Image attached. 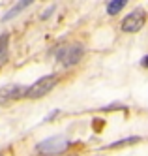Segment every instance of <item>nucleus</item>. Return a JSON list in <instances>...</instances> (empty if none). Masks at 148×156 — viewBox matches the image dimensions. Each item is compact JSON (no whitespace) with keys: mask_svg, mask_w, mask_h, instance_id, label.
Here are the masks:
<instances>
[{"mask_svg":"<svg viewBox=\"0 0 148 156\" xmlns=\"http://www.w3.org/2000/svg\"><path fill=\"white\" fill-rule=\"evenodd\" d=\"M141 141V137H126V139H120V141H115V143H111L107 149H116V147H122V145H133V143H137Z\"/></svg>","mask_w":148,"mask_h":156,"instance_id":"obj_9","label":"nucleus"},{"mask_svg":"<svg viewBox=\"0 0 148 156\" xmlns=\"http://www.w3.org/2000/svg\"><path fill=\"white\" fill-rule=\"evenodd\" d=\"M141 64H143V66H144V68H148V57H144V58H143V62H141Z\"/></svg>","mask_w":148,"mask_h":156,"instance_id":"obj_10","label":"nucleus"},{"mask_svg":"<svg viewBox=\"0 0 148 156\" xmlns=\"http://www.w3.org/2000/svg\"><path fill=\"white\" fill-rule=\"evenodd\" d=\"M144 21H146L144 9H135L133 13H129L128 17H124L122 30L124 32H137V30H141L144 27Z\"/></svg>","mask_w":148,"mask_h":156,"instance_id":"obj_5","label":"nucleus"},{"mask_svg":"<svg viewBox=\"0 0 148 156\" xmlns=\"http://www.w3.org/2000/svg\"><path fill=\"white\" fill-rule=\"evenodd\" d=\"M28 87L25 85H6L0 88V105H9L11 102H17V100L26 96Z\"/></svg>","mask_w":148,"mask_h":156,"instance_id":"obj_4","label":"nucleus"},{"mask_svg":"<svg viewBox=\"0 0 148 156\" xmlns=\"http://www.w3.org/2000/svg\"><path fill=\"white\" fill-rule=\"evenodd\" d=\"M32 2H34V0H19V2H17L13 8L9 9V12L4 15V21H9V19H13V17H15V15H19V13H21V12H22L25 8H28Z\"/></svg>","mask_w":148,"mask_h":156,"instance_id":"obj_6","label":"nucleus"},{"mask_svg":"<svg viewBox=\"0 0 148 156\" xmlns=\"http://www.w3.org/2000/svg\"><path fill=\"white\" fill-rule=\"evenodd\" d=\"M8 55H9V34H2L0 36V64L8 60Z\"/></svg>","mask_w":148,"mask_h":156,"instance_id":"obj_7","label":"nucleus"},{"mask_svg":"<svg viewBox=\"0 0 148 156\" xmlns=\"http://www.w3.org/2000/svg\"><path fill=\"white\" fill-rule=\"evenodd\" d=\"M83 55H84V47L81 43H77V41L64 43V45L58 47V51H56V60L62 62L64 66H73L83 58Z\"/></svg>","mask_w":148,"mask_h":156,"instance_id":"obj_2","label":"nucleus"},{"mask_svg":"<svg viewBox=\"0 0 148 156\" xmlns=\"http://www.w3.org/2000/svg\"><path fill=\"white\" fill-rule=\"evenodd\" d=\"M67 145H70V141H67L64 136H54V137H49V139L38 143V149L36 151L40 154H56V152L66 151Z\"/></svg>","mask_w":148,"mask_h":156,"instance_id":"obj_3","label":"nucleus"},{"mask_svg":"<svg viewBox=\"0 0 148 156\" xmlns=\"http://www.w3.org/2000/svg\"><path fill=\"white\" fill-rule=\"evenodd\" d=\"M128 4V0H111L109 6H107V13L109 15H116L118 12H122L124 6Z\"/></svg>","mask_w":148,"mask_h":156,"instance_id":"obj_8","label":"nucleus"},{"mask_svg":"<svg viewBox=\"0 0 148 156\" xmlns=\"http://www.w3.org/2000/svg\"><path fill=\"white\" fill-rule=\"evenodd\" d=\"M58 83V75L56 73H49V75H43L36 83H32L26 90V96L25 98H30V100H38V98H43L45 94H49L53 88Z\"/></svg>","mask_w":148,"mask_h":156,"instance_id":"obj_1","label":"nucleus"}]
</instances>
